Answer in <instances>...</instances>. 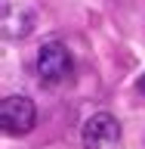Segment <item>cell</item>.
<instances>
[{"instance_id":"4","label":"cell","mask_w":145,"mask_h":149,"mask_svg":"<svg viewBox=\"0 0 145 149\" xmlns=\"http://www.w3.org/2000/svg\"><path fill=\"white\" fill-rule=\"evenodd\" d=\"M31 25H34L31 9H22V3H6V9H3V34L6 37L31 34Z\"/></svg>"},{"instance_id":"2","label":"cell","mask_w":145,"mask_h":149,"mask_svg":"<svg viewBox=\"0 0 145 149\" xmlns=\"http://www.w3.org/2000/svg\"><path fill=\"white\" fill-rule=\"evenodd\" d=\"M83 146L87 149H114L120 140V121L108 112H96L83 121Z\"/></svg>"},{"instance_id":"3","label":"cell","mask_w":145,"mask_h":149,"mask_svg":"<svg viewBox=\"0 0 145 149\" xmlns=\"http://www.w3.org/2000/svg\"><path fill=\"white\" fill-rule=\"evenodd\" d=\"M37 72H40V78H43L46 84L65 81V78L71 74V53H68V47L59 44V40L43 44L40 53H37Z\"/></svg>"},{"instance_id":"5","label":"cell","mask_w":145,"mask_h":149,"mask_svg":"<svg viewBox=\"0 0 145 149\" xmlns=\"http://www.w3.org/2000/svg\"><path fill=\"white\" fill-rule=\"evenodd\" d=\"M139 93H142V96H145V74H142V78H139Z\"/></svg>"},{"instance_id":"1","label":"cell","mask_w":145,"mask_h":149,"mask_svg":"<svg viewBox=\"0 0 145 149\" xmlns=\"http://www.w3.org/2000/svg\"><path fill=\"white\" fill-rule=\"evenodd\" d=\"M0 124L6 134L12 137H22L37 124V109H34V100H28L22 93H12V96H3L0 102Z\"/></svg>"}]
</instances>
